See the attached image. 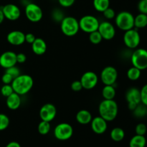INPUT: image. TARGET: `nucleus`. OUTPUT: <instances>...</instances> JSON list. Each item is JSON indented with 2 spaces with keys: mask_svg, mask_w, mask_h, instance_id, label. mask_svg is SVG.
<instances>
[{
  "mask_svg": "<svg viewBox=\"0 0 147 147\" xmlns=\"http://www.w3.org/2000/svg\"><path fill=\"white\" fill-rule=\"evenodd\" d=\"M80 81L83 88L86 90H91L97 86L98 77L94 72L88 71L82 75Z\"/></svg>",
  "mask_w": 147,
  "mask_h": 147,
  "instance_id": "obj_11",
  "label": "nucleus"
},
{
  "mask_svg": "<svg viewBox=\"0 0 147 147\" xmlns=\"http://www.w3.org/2000/svg\"><path fill=\"white\" fill-rule=\"evenodd\" d=\"M14 93V90L12 88V86L11 84H4L1 88V94L4 97L7 98L9 96Z\"/></svg>",
  "mask_w": 147,
  "mask_h": 147,
  "instance_id": "obj_32",
  "label": "nucleus"
},
{
  "mask_svg": "<svg viewBox=\"0 0 147 147\" xmlns=\"http://www.w3.org/2000/svg\"><path fill=\"white\" fill-rule=\"evenodd\" d=\"M147 131V127L146 124L143 123H139L136 125L135 128V132L136 134L141 135V136H144Z\"/></svg>",
  "mask_w": 147,
  "mask_h": 147,
  "instance_id": "obj_33",
  "label": "nucleus"
},
{
  "mask_svg": "<svg viewBox=\"0 0 147 147\" xmlns=\"http://www.w3.org/2000/svg\"><path fill=\"white\" fill-rule=\"evenodd\" d=\"M110 136L112 140L114 141V142H121L125 137V131L121 128L115 127L111 131Z\"/></svg>",
  "mask_w": 147,
  "mask_h": 147,
  "instance_id": "obj_24",
  "label": "nucleus"
},
{
  "mask_svg": "<svg viewBox=\"0 0 147 147\" xmlns=\"http://www.w3.org/2000/svg\"><path fill=\"white\" fill-rule=\"evenodd\" d=\"M39 115L42 121L51 122L57 115V109L52 103H45L40 109Z\"/></svg>",
  "mask_w": 147,
  "mask_h": 147,
  "instance_id": "obj_14",
  "label": "nucleus"
},
{
  "mask_svg": "<svg viewBox=\"0 0 147 147\" xmlns=\"http://www.w3.org/2000/svg\"><path fill=\"white\" fill-rule=\"evenodd\" d=\"M126 74H127V77L129 80H132V81H136V80H139V78L141 77L142 70L133 66L128 70Z\"/></svg>",
  "mask_w": 147,
  "mask_h": 147,
  "instance_id": "obj_27",
  "label": "nucleus"
},
{
  "mask_svg": "<svg viewBox=\"0 0 147 147\" xmlns=\"http://www.w3.org/2000/svg\"><path fill=\"white\" fill-rule=\"evenodd\" d=\"M22 103L21 96L16 93H11L10 96L7 97L6 100V104L7 108L10 110L15 111L20 107Z\"/></svg>",
  "mask_w": 147,
  "mask_h": 147,
  "instance_id": "obj_19",
  "label": "nucleus"
},
{
  "mask_svg": "<svg viewBox=\"0 0 147 147\" xmlns=\"http://www.w3.org/2000/svg\"><path fill=\"white\" fill-rule=\"evenodd\" d=\"M118 78V71L113 66H106L100 73V80L106 85H115Z\"/></svg>",
  "mask_w": 147,
  "mask_h": 147,
  "instance_id": "obj_10",
  "label": "nucleus"
},
{
  "mask_svg": "<svg viewBox=\"0 0 147 147\" xmlns=\"http://www.w3.org/2000/svg\"><path fill=\"white\" fill-rule=\"evenodd\" d=\"M14 93L20 96H23L31 90L34 85V80L30 76L27 74H20L14 78L11 83Z\"/></svg>",
  "mask_w": 147,
  "mask_h": 147,
  "instance_id": "obj_2",
  "label": "nucleus"
},
{
  "mask_svg": "<svg viewBox=\"0 0 147 147\" xmlns=\"http://www.w3.org/2000/svg\"><path fill=\"white\" fill-rule=\"evenodd\" d=\"M146 116H147V109H146Z\"/></svg>",
  "mask_w": 147,
  "mask_h": 147,
  "instance_id": "obj_46",
  "label": "nucleus"
},
{
  "mask_svg": "<svg viewBox=\"0 0 147 147\" xmlns=\"http://www.w3.org/2000/svg\"><path fill=\"white\" fill-rule=\"evenodd\" d=\"M80 30L86 33H90L98 30L99 22L98 18L93 15H85L78 21Z\"/></svg>",
  "mask_w": 147,
  "mask_h": 147,
  "instance_id": "obj_6",
  "label": "nucleus"
},
{
  "mask_svg": "<svg viewBox=\"0 0 147 147\" xmlns=\"http://www.w3.org/2000/svg\"><path fill=\"white\" fill-rule=\"evenodd\" d=\"M131 62L134 67L141 70L147 69V50L144 48L135 49L131 55Z\"/></svg>",
  "mask_w": 147,
  "mask_h": 147,
  "instance_id": "obj_5",
  "label": "nucleus"
},
{
  "mask_svg": "<svg viewBox=\"0 0 147 147\" xmlns=\"http://www.w3.org/2000/svg\"><path fill=\"white\" fill-rule=\"evenodd\" d=\"M24 13L27 20L32 22H38L43 17V12L41 7L34 3H28L25 6Z\"/></svg>",
  "mask_w": 147,
  "mask_h": 147,
  "instance_id": "obj_8",
  "label": "nucleus"
},
{
  "mask_svg": "<svg viewBox=\"0 0 147 147\" xmlns=\"http://www.w3.org/2000/svg\"><path fill=\"white\" fill-rule=\"evenodd\" d=\"M116 88L114 85H106L102 90V96L105 100H113L116 96Z\"/></svg>",
  "mask_w": 147,
  "mask_h": 147,
  "instance_id": "obj_22",
  "label": "nucleus"
},
{
  "mask_svg": "<svg viewBox=\"0 0 147 147\" xmlns=\"http://www.w3.org/2000/svg\"><path fill=\"white\" fill-rule=\"evenodd\" d=\"M93 119V116L92 114L90 113V111H88V110H80L76 113V119L78 123H79L80 124L82 125H86L90 123V121H92Z\"/></svg>",
  "mask_w": 147,
  "mask_h": 147,
  "instance_id": "obj_21",
  "label": "nucleus"
},
{
  "mask_svg": "<svg viewBox=\"0 0 147 147\" xmlns=\"http://www.w3.org/2000/svg\"><path fill=\"white\" fill-rule=\"evenodd\" d=\"M99 116L107 122L113 121L117 117L119 113V106L114 100L103 99L98 106Z\"/></svg>",
  "mask_w": 147,
  "mask_h": 147,
  "instance_id": "obj_1",
  "label": "nucleus"
},
{
  "mask_svg": "<svg viewBox=\"0 0 147 147\" xmlns=\"http://www.w3.org/2000/svg\"><path fill=\"white\" fill-rule=\"evenodd\" d=\"M32 50L37 55H42L47 50V44L43 39L36 38L32 44Z\"/></svg>",
  "mask_w": 147,
  "mask_h": 147,
  "instance_id": "obj_20",
  "label": "nucleus"
},
{
  "mask_svg": "<svg viewBox=\"0 0 147 147\" xmlns=\"http://www.w3.org/2000/svg\"><path fill=\"white\" fill-rule=\"evenodd\" d=\"M36 37L32 33H27L25 34V42L29 44H32L33 42L35 40Z\"/></svg>",
  "mask_w": 147,
  "mask_h": 147,
  "instance_id": "obj_43",
  "label": "nucleus"
},
{
  "mask_svg": "<svg viewBox=\"0 0 147 147\" xmlns=\"http://www.w3.org/2000/svg\"><path fill=\"white\" fill-rule=\"evenodd\" d=\"M60 28L63 34L67 37H73L80 30L78 20L71 16L65 17L60 22Z\"/></svg>",
  "mask_w": 147,
  "mask_h": 147,
  "instance_id": "obj_4",
  "label": "nucleus"
},
{
  "mask_svg": "<svg viewBox=\"0 0 147 147\" xmlns=\"http://www.w3.org/2000/svg\"><path fill=\"white\" fill-rule=\"evenodd\" d=\"M147 26V14L139 13L134 17V28L142 29Z\"/></svg>",
  "mask_w": 147,
  "mask_h": 147,
  "instance_id": "obj_25",
  "label": "nucleus"
},
{
  "mask_svg": "<svg viewBox=\"0 0 147 147\" xmlns=\"http://www.w3.org/2000/svg\"><path fill=\"white\" fill-rule=\"evenodd\" d=\"M102 40V36L100 35V32L98 30L89 33V40L90 42L93 45H98L99 43L101 42Z\"/></svg>",
  "mask_w": 147,
  "mask_h": 147,
  "instance_id": "obj_30",
  "label": "nucleus"
},
{
  "mask_svg": "<svg viewBox=\"0 0 147 147\" xmlns=\"http://www.w3.org/2000/svg\"><path fill=\"white\" fill-rule=\"evenodd\" d=\"M123 39L125 45L129 49H136L141 42V36L136 28L125 31Z\"/></svg>",
  "mask_w": 147,
  "mask_h": 147,
  "instance_id": "obj_9",
  "label": "nucleus"
},
{
  "mask_svg": "<svg viewBox=\"0 0 147 147\" xmlns=\"http://www.w3.org/2000/svg\"><path fill=\"white\" fill-rule=\"evenodd\" d=\"M73 135V128L70 123H60L54 129V136L57 140L67 141Z\"/></svg>",
  "mask_w": 147,
  "mask_h": 147,
  "instance_id": "obj_7",
  "label": "nucleus"
},
{
  "mask_svg": "<svg viewBox=\"0 0 147 147\" xmlns=\"http://www.w3.org/2000/svg\"><path fill=\"white\" fill-rule=\"evenodd\" d=\"M90 123L92 131L96 134H103L108 129V122L100 116L93 118Z\"/></svg>",
  "mask_w": 147,
  "mask_h": 147,
  "instance_id": "obj_17",
  "label": "nucleus"
},
{
  "mask_svg": "<svg viewBox=\"0 0 147 147\" xmlns=\"http://www.w3.org/2000/svg\"><path fill=\"white\" fill-rule=\"evenodd\" d=\"M137 7L139 12L147 14V0H140L138 3Z\"/></svg>",
  "mask_w": 147,
  "mask_h": 147,
  "instance_id": "obj_37",
  "label": "nucleus"
},
{
  "mask_svg": "<svg viewBox=\"0 0 147 147\" xmlns=\"http://www.w3.org/2000/svg\"><path fill=\"white\" fill-rule=\"evenodd\" d=\"M93 5L95 9L98 12H103L110 7V0H93Z\"/></svg>",
  "mask_w": 147,
  "mask_h": 147,
  "instance_id": "obj_26",
  "label": "nucleus"
},
{
  "mask_svg": "<svg viewBox=\"0 0 147 147\" xmlns=\"http://www.w3.org/2000/svg\"><path fill=\"white\" fill-rule=\"evenodd\" d=\"M126 99L129 110L134 111L138 104L141 103L140 90L136 88H131L126 93Z\"/></svg>",
  "mask_w": 147,
  "mask_h": 147,
  "instance_id": "obj_13",
  "label": "nucleus"
},
{
  "mask_svg": "<svg viewBox=\"0 0 147 147\" xmlns=\"http://www.w3.org/2000/svg\"><path fill=\"white\" fill-rule=\"evenodd\" d=\"M141 103L147 106V84L144 85L140 90Z\"/></svg>",
  "mask_w": 147,
  "mask_h": 147,
  "instance_id": "obj_36",
  "label": "nucleus"
},
{
  "mask_svg": "<svg viewBox=\"0 0 147 147\" xmlns=\"http://www.w3.org/2000/svg\"><path fill=\"white\" fill-rule=\"evenodd\" d=\"M10 121L8 116L4 113H0V131H4L9 126Z\"/></svg>",
  "mask_w": 147,
  "mask_h": 147,
  "instance_id": "obj_31",
  "label": "nucleus"
},
{
  "mask_svg": "<svg viewBox=\"0 0 147 147\" xmlns=\"http://www.w3.org/2000/svg\"><path fill=\"white\" fill-rule=\"evenodd\" d=\"M146 109L147 106L144 105L143 103H140L136 106L134 110L132 111L134 113V116L136 118H143L146 116Z\"/></svg>",
  "mask_w": 147,
  "mask_h": 147,
  "instance_id": "obj_28",
  "label": "nucleus"
},
{
  "mask_svg": "<svg viewBox=\"0 0 147 147\" xmlns=\"http://www.w3.org/2000/svg\"><path fill=\"white\" fill-rule=\"evenodd\" d=\"M146 139L144 136L136 134L131 139L129 142V147H145Z\"/></svg>",
  "mask_w": 147,
  "mask_h": 147,
  "instance_id": "obj_23",
  "label": "nucleus"
},
{
  "mask_svg": "<svg viewBox=\"0 0 147 147\" xmlns=\"http://www.w3.org/2000/svg\"><path fill=\"white\" fill-rule=\"evenodd\" d=\"M102 13L103 14V16H104L105 18L107 19V20H109L114 19L115 17H116V15L114 9L112 8H111V7L107 8L104 11H103Z\"/></svg>",
  "mask_w": 147,
  "mask_h": 147,
  "instance_id": "obj_35",
  "label": "nucleus"
},
{
  "mask_svg": "<svg viewBox=\"0 0 147 147\" xmlns=\"http://www.w3.org/2000/svg\"><path fill=\"white\" fill-rule=\"evenodd\" d=\"M7 40L10 45L20 46L25 42V34L20 30H14L8 33Z\"/></svg>",
  "mask_w": 147,
  "mask_h": 147,
  "instance_id": "obj_18",
  "label": "nucleus"
},
{
  "mask_svg": "<svg viewBox=\"0 0 147 147\" xmlns=\"http://www.w3.org/2000/svg\"><path fill=\"white\" fill-rule=\"evenodd\" d=\"M4 19H5V17H4V13H3L2 10H1V9L0 8V24H1V23L4 22Z\"/></svg>",
  "mask_w": 147,
  "mask_h": 147,
  "instance_id": "obj_45",
  "label": "nucleus"
},
{
  "mask_svg": "<svg viewBox=\"0 0 147 147\" xmlns=\"http://www.w3.org/2000/svg\"><path fill=\"white\" fill-rule=\"evenodd\" d=\"M115 23L118 28L127 31L134 28V16L127 11H122L115 17Z\"/></svg>",
  "mask_w": 147,
  "mask_h": 147,
  "instance_id": "obj_3",
  "label": "nucleus"
},
{
  "mask_svg": "<svg viewBox=\"0 0 147 147\" xmlns=\"http://www.w3.org/2000/svg\"><path fill=\"white\" fill-rule=\"evenodd\" d=\"M27 60V56L24 53H18L17 54V63H20V64H22L24 63Z\"/></svg>",
  "mask_w": 147,
  "mask_h": 147,
  "instance_id": "obj_42",
  "label": "nucleus"
},
{
  "mask_svg": "<svg viewBox=\"0 0 147 147\" xmlns=\"http://www.w3.org/2000/svg\"><path fill=\"white\" fill-rule=\"evenodd\" d=\"M4 17L10 21L17 20L21 16V10L18 6L14 4H7L1 7Z\"/></svg>",
  "mask_w": 147,
  "mask_h": 147,
  "instance_id": "obj_15",
  "label": "nucleus"
},
{
  "mask_svg": "<svg viewBox=\"0 0 147 147\" xmlns=\"http://www.w3.org/2000/svg\"><path fill=\"white\" fill-rule=\"evenodd\" d=\"M53 17L55 20L57 22H61L63 19L64 18V14L63 12L59 9H56L53 12Z\"/></svg>",
  "mask_w": 147,
  "mask_h": 147,
  "instance_id": "obj_38",
  "label": "nucleus"
},
{
  "mask_svg": "<svg viewBox=\"0 0 147 147\" xmlns=\"http://www.w3.org/2000/svg\"><path fill=\"white\" fill-rule=\"evenodd\" d=\"M5 73H9L10 76H12L13 78H17V76H19L21 74V73H20V69H19L16 65L12 66V67H9V68L6 69Z\"/></svg>",
  "mask_w": 147,
  "mask_h": 147,
  "instance_id": "obj_34",
  "label": "nucleus"
},
{
  "mask_svg": "<svg viewBox=\"0 0 147 147\" xmlns=\"http://www.w3.org/2000/svg\"><path fill=\"white\" fill-rule=\"evenodd\" d=\"M50 129H51L50 122L45 121H41L37 127L38 132L41 135H47L50 132Z\"/></svg>",
  "mask_w": 147,
  "mask_h": 147,
  "instance_id": "obj_29",
  "label": "nucleus"
},
{
  "mask_svg": "<svg viewBox=\"0 0 147 147\" xmlns=\"http://www.w3.org/2000/svg\"><path fill=\"white\" fill-rule=\"evenodd\" d=\"M5 147H21L20 144L17 142H11L8 144Z\"/></svg>",
  "mask_w": 147,
  "mask_h": 147,
  "instance_id": "obj_44",
  "label": "nucleus"
},
{
  "mask_svg": "<svg viewBox=\"0 0 147 147\" xmlns=\"http://www.w3.org/2000/svg\"><path fill=\"white\" fill-rule=\"evenodd\" d=\"M17 54L12 51H6L0 55V66L4 69L16 65Z\"/></svg>",
  "mask_w": 147,
  "mask_h": 147,
  "instance_id": "obj_16",
  "label": "nucleus"
},
{
  "mask_svg": "<svg viewBox=\"0 0 147 147\" xmlns=\"http://www.w3.org/2000/svg\"><path fill=\"white\" fill-rule=\"evenodd\" d=\"M14 78H12V76H10L9 73H5L1 77V81L4 84H11L12 83Z\"/></svg>",
  "mask_w": 147,
  "mask_h": 147,
  "instance_id": "obj_41",
  "label": "nucleus"
},
{
  "mask_svg": "<svg viewBox=\"0 0 147 147\" xmlns=\"http://www.w3.org/2000/svg\"><path fill=\"white\" fill-rule=\"evenodd\" d=\"M57 1L61 7L67 8V7H72L74 4L76 0H57Z\"/></svg>",
  "mask_w": 147,
  "mask_h": 147,
  "instance_id": "obj_40",
  "label": "nucleus"
},
{
  "mask_svg": "<svg viewBox=\"0 0 147 147\" xmlns=\"http://www.w3.org/2000/svg\"><path fill=\"white\" fill-rule=\"evenodd\" d=\"M103 40H111L114 38L116 35V29L113 24L109 21H103L100 22L98 28Z\"/></svg>",
  "mask_w": 147,
  "mask_h": 147,
  "instance_id": "obj_12",
  "label": "nucleus"
},
{
  "mask_svg": "<svg viewBox=\"0 0 147 147\" xmlns=\"http://www.w3.org/2000/svg\"><path fill=\"white\" fill-rule=\"evenodd\" d=\"M70 88H71V90H73L74 92H79L82 89H83L80 80H75V81H73L71 83V85H70Z\"/></svg>",
  "mask_w": 147,
  "mask_h": 147,
  "instance_id": "obj_39",
  "label": "nucleus"
}]
</instances>
